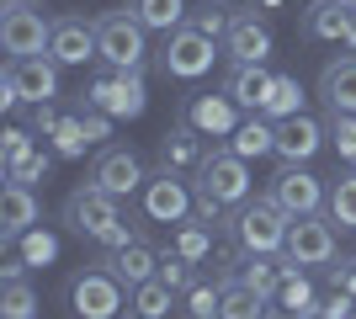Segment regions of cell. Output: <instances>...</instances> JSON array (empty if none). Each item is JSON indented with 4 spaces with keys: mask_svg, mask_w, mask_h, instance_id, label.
<instances>
[{
    "mask_svg": "<svg viewBox=\"0 0 356 319\" xmlns=\"http://www.w3.org/2000/svg\"><path fill=\"white\" fill-rule=\"evenodd\" d=\"M287 229H293V213L277 208V197H255L234 208V218H229V234L245 256H277L287 245Z\"/></svg>",
    "mask_w": 356,
    "mask_h": 319,
    "instance_id": "6da1fadb",
    "label": "cell"
},
{
    "mask_svg": "<svg viewBox=\"0 0 356 319\" xmlns=\"http://www.w3.org/2000/svg\"><path fill=\"white\" fill-rule=\"evenodd\" d=\"M96 59L112 69H144L149 59V27L134 16V6L96 16Z\"/></svg>",
    "mask_w": 356,
    "mask_h": 319,
    "instance_id": "7a4b0ae2",
    "label": "cell"
},
{
    "mask_svg": "<svg viewBox=\"0 0 356 319\" xmlns=\"http://www.w3.org/2000/svg\"><path fill=\"white\" fill-rule=\"evenodd\" d=\"M59 96V59L54 54H27V59H6L0 69V106L11 112V106L32 101L43 106Z\"/></svg>",
    "mask_w": 356,
    "mask_h": 319,
    "instance_id": "3957f363",
    "label": "cell"
},
{
    "mask_svg": "<svg viewBox=\"0 0 356 319\" xmlns=\"http://www.w3.org/2000/svg\"><path fill=\"white\" fill-rule=\"evenodd\" d=\"M86 101L102 106L106 117H118V122H122V117H144V106H149L144 69H112V64H106L102 75H90Z\"/></svg>",
    "mask_w": 356,
    "mask_h": 319,
    "instance_id": "277c9868",
    "label": "cell"
},
{
    "mask_svg": "<svg viewBox=\"0 0 356 319\" xmlns=\"http://www.w3.org/2000/svg\"><path fill=\"white\" fill-rule=\"evenodd\" d=\"M197 192L223 208H245L250 202V160H239L234 149H213L202 154V165H197Z\"/></svg>",
    "mask_w": 356,
    "mask_h": 319,
    "instance_id": "5b68a950",
    "label": "cell"
},
{
    "mask_svg": "<svg viewBox=\"0 0 356 319\" xmlns=\"http://www.w3.org/2000/svg\"><path fill=\"white\" fill-rule=\"evenodd\" d=\"M70 309H74V319H122L128 314L122 309V282L96 261V266L70 277Z\"/></svg>",
    "mask_w": 356,
    "mask_h": 319,
    "instance_id": "8992f818",
    "label": "cell"
},
{
    "mask_svg": "<svg viewBox=\"0 0 356 319\" xmlns=\"http://www.w3.org/2000/svg\"><path fill=\"white\" fill-rule=\"evenodd\" d=\"M335 250H341V240H335V218L330 213H303V218H293V229H287V245L282 256L293 261V266H330L335 261Z\"/></svg>",
    "mask_w": 356,
    "mask_h": 319,
    "instance_id": "52a82bcc",
    "label": "cell"
},
{
    "mask_svg": "<svg viewBox=\"0 0 356 319\" xmlns=\"http://www.w3.org/2000/svg\"><path fill=\"white\" fill-rule=\"evenodd\" d=\"M213 59H218V43L213 38H202V32L186 22V27L165 32V48H160V69L170 80H202L213 69Z\"/></svg>",
    "mask_w": 356,
    "mask_h": 319,
    "instance_id": "ba28073f",
    "label": "cell"
},
{
    "mask_svg": "<svg viewBox=\"0 0 356 319\" xmlns=\"http://www.w3.org/2000/svg\"><path fill=\"white\" fill-rule=\"evenodd\" d=\"M122 197H112V192H102L96 181H80L64 197V224H70V234H86V240H102L106 229L118 224L122 213H118Z\"/></svg>",
    "mask_w": 356,
    "mask_h": 319,
    "instance_id": "9c48e42d",
    "label": "cell"
},
{
    "mask_svg": "<svg viewBox=\"0 0 356 319\" xmlns=\"http://www.w3.org/2000/svg\"><path fill=\"white\" fill-rule=\"evenodd\" d=\"M48 38H54V22H43V11H32L27 0H6V11H0V48L11 59L48 54Z\"/></svg>",
    "mask_w": 356,
    "mask_h": 319,
    "instance_id": "30bf717a",
    "label": "cell"
},
{
    "mask_svg": "<svg viewBox=\"0 0 356 319\" xmlns=\"http://www.w3.org/2000/svg\"><path fill=\"white\" fill-rule=\"evenodd\" d=\"M138 197H144V218H149V224H170V229L186 224V218H192V208H197V192L181 181L176 170H160V176H149Z\"/></svg>",
    "mask_w": 356,
    "mask_h": 319,
    "instance_id": "8fae6325",
    "label": "cell"
},
{
    "mask_svg": "<svg viewBox=\"0 0 356 319\" xmlns=\"http://www.w3.org/2000/svg\"><path fill=\"white\" fill-rule=\"evenodd\" d=\"M90 181L102 186V192H112V197H134V192H144V160H138L134 149H122V144H106L96 160H90Z\"/></svg>",
    "mask_w": 356,
    "mask_h": 319,
    "instance_id": "7c38bea8",
    "label": "cell"
},
{
    "mask_svg": "<svg viewBox=\"0 0 356 319\" xmlns=\"http://www.w3.org/2000/svg\"><path fill=\"white\" fill-rule=\"evenodd\" d=\"M266 197H277V208L282 213H293V218H303V213H319L330 202V192H325V181L314 176V170H303V165H282L277 176H271V192Z\"/></svg>",
    "mask_w": 356,
    "mask_h": 319,
    "instance_id": "4fadbf2b",
    "label": "cell"
},
{
    "mask_svg": "<svg viewBox=\"0 0 356 319\" xmlns=\"http://www.w3.org/2000/svg\"><path fill=\"white\" fill-rule=\"evenodd\" d=\"M325 138H330V128L325 122H314L309 112H298V117H282L277 122V160H282V165H309L314 154L325 149Z\"/></svg>",
    "mask_w": 356,
    "mask_h": 319,
    "instance_id": "5bb4252c",
    "label": "cell"
},
{
    "mask_svg": "<svg viewBox=\"0 0 356 319\" xmlns=\"http://www.w3.org/2000/svg\"><path fill=\"white\" fill-rule=\"evenodd\" d=\"M186 122H192L202 138H229L245 117H239V101L229 91H218V96L197 91V96H186Z\"/></svg>",
    "mask_w": 356,
    "mask_h": 319,
    "instance_id": "9a60e30c",
    "label": "cell"
},
{
    "mask_svg": "<svg viewBox=\"0 0 356 319\" xmlns=\"http://www.w3.org/2000/svg\"><path fill=\"white\" fill-rule=\"evenodd\" d=\"M102 266L118 282H128V288H138V282H149V277H160V250L138 234V240L118 245V250H102Z\"/></svg>",
    "mask_w": 356,
    "mask_h": 319,
    "instance_id": "2e32d148",
    "label": "cell"
},
{
    "mask_svg": "<svg viewBox=\"0 0 356 319\" xmlns=\"http://www.w3.org/2000/svg\"><path fill=\"white\" fill-rule=\"evenodd\" d=\"M48 54L59 64H90L96 59V22L90 16H59L54 38H48Z\"/></svg>",
    "mask_w": 356,
    "mask_h": 319,
    "instance_id": "e0dca14e",
    "label": "cell"
},
{
    "mask_svg": "<svg viewBox=\"0 0 356 319\" xmlns=\"http://www.w3.org/2000/svg\"><path fill=\"white\" fill-rule=\"evenodd\" d=\"M38 213H43V208H38V192H32V186L6 181V186H0V240L16 245L32 224H38Z\"/></svg>",
    "mask_w": 356,
    "mask_h": 319,
    "instance_id": "ac0fdd59",
    "label": "cell"
},
{
    "mask_svg": "<svg viewBox=\"0 0 356 319\" xmlns=\"http://www.w3.org/2000/svg\"><path fill=\"white\" fill-rule=\"evenodd\" d=\"M223 54H229V64H266L271 59V27L255 22V16H234L229 38H223Z\"/></svg>",
    "mask_w": 356,
    "mask_h": 319,
    "instance_id": "d6986e66",
    "label": "cell"
},
{
    "mask_svg": "<svg viewBox=\"0 0 356 319\" xmlns=\"http://www.w3.org/2000/svg\"><path fill=\"white\" fill-rule=\"evenodd\" d=\"M202 154H208V149H202V133H197L186 117L170 122V128L160 133V170H176V176H181V170H197V165H202Z\"/></svg>",
    "mask_w": 356,
    "mask_h": 319,
    "instance_id": "ffe728a7",
    "label": "cell"
},
{
    "mask_svg": "<svg viewBox=\"0 0 356 319\" xmlns=\"http://www.w3.org/2000/svg\"><path fill=\"white\" fill-rule=\"evenodd\" d=\"M351 16H356L351 0H314L309 16H303V38H314V43H346Z\"/></svg>",
    "mask_w": 356,
    "mask_h": 319,
    "instance_id": "44dd1931",
    "label": "cell"
},
{
    "mask_svg": "<svg viewBox=\"0 0 356 319\" xmlns=\"http://www.w3.org/2000/svg\"><path fill=\"white\" fill-rule=\"evenodd\" d=\"M271 80H277V75H271L266 64H234L229 80H223V91L239 101V112H261L266 96H271Z\"/></svg>",
    "mask_w": 356,
    "mask_h": 319,
    "instance_id": "7402d4cb",
    "label": "cell"
},
{
    "mask_svg": "<svg viewBox=\"0 0 356 319\" xmlns=\"http://www.w3.org/2000/svg\"><path fill=\"white\" fill-rule=\"evenodd\" d=\"M287 272H293V261H287L282 250H277V256H245L239 261V282H250V288L261 293V298H271V304H277Z\"/></svg>",
    "mask_w": 356,
    "mask_h": 319,
    "instance_id": "603a6c76",
    "label": "cell"
},
{
    "mask_svg": "<svg viewBox=\"0 0 356 319\" xmlns=\"http://www.w3.org/2000/svg\"><path fill=\"white\" fill-rule=\"evenodd\" d=\"M319 96L330 112H356V59H330L319 69Z\"/></svg>",
    "mask_w": 356,
    "mask_h": 319,
    "instance_id": "cb8c5ba5",
    "label": "cell"
},
{
    "mask_svg": "<svg viewBox=\"0 0 356 319\" xmlns=\"http://www.w3.org/2000/svg\"><path fill=\"white\" fill-rule=\"evenodd\" d=\"M134 298H128V309L134 314H122V319H170L176 314V298L181 293L170 288V282H160V277H149V282H138V288H128Z\"/></svg>",
    "mask_w": 356,
    "mask_h": 319,
    "instance_id": "d4e9b609",
    "label": "cell"
},
{
    "mask_svg": "<svg viewBox=\"0 0 356 319\" xmlns=\"http://www.w3.org/2000/svg\"><path fill=\"white\" fill-rule=\"evenodd\" d=\"M229 149H234L239 160H261V154H271V149H277V122L261 117V112H250V117L229 133Z\"/></svg>",
    "mask_w": 356,
    "mask_h": 319,
    "instance_id": "484cf974",
    "label": "cell"
},
{
    "mask_svg": "<svg viewBox=\"0 0 356 319\" xmlns=\"http://www.w3.org/2000/svg\"><path fill=\"white\" fill-rule=\"evenodd\" d=\"M266 309H271V298H261L250 282H239V277H229V282H223L218 319H266Z\"/></svg>",
    "mask_w": 356,
    "mask_h": 319,
    "instance_id": "4316f807",
    "label": "cell"
},
{
    "mask_svg": "<svg viewBox=\"0 0 356 319\" xmlns=\"http://www.w3.org/2000/svg\"><path fill=\"white\" fill-rule=\"evenodd\" d=\"M134 16L149 32H176L192 22V6L186 0H134Z\"/></svg>",
    "mask_w": 356,
    "mask_h": 319,
    "instance_id": "83f0119b",
    "label": "cell"
},
{
    "mask_svg": "<svg viewBox=\"0 0 356 319\" xmlns=\"http://www.w3.org/2000/svg\"><path fill=\"white\" fill-rule=\"evenodd\" d=\"M277 304H282V309H293L298 319H319L325 298L314 293V282L303 277V266H293V272H287V282H282V293H277Z\"/></svg>",
    "mask_w": 356,
    "mask_h": 319,
    "instance_id": "f1b7e54d",
    "label": "cell"
},
{
    "mask_svg": "<svg viewBox=\"0 0 356 319\" xmlns=\"http://www.w3.org/2000/svg\"><path fill=\"white\" fill-rule=\"evenodd\" d=\"M298 112H303V85H298V75H277L266 106H261V117L282 122V117H298Z\"/></svg>",
    "mask_w": 356,
    "mask_h": 319,
    "instance_id": "f546056e",
    "label": "cell"
},
{
    "mask_svg": "<svg viewBox=\"0 0 356 319\" xmlns=\"http://www.w3.org/2000/svg\"><path fill=\"white\" fill-rule=\"evenodd\" d=\"M218 298H223V282L197 272V282L181 293V309H186V319H218Z\"/></svg>",
    "mask_w": 356,
    "mask_h": 319,
    "instance_id": "4dcf8cb0",
    "label": "cell"
},
{
    "mask_svg": "<svg viewBox=\"0 0 356 319\" xmlns=\"http://www.w3.org/2000/svg\"><path fill=\"white\" fill-rule=\"evenodd\" d=\"M0 319H38V293H32L27 277L0 282Z\"/></svg>",
    "mask_w": 356,
    "mask_h": 319,
    "instance_id": "1f68e13d",
    "label": "cell"
},
{
    "mask_svg": "<svg viewBox=\"0 0 356 319\" xmlns=\"http://www.w3.org/2000/svg\"><path fill=\"white\" fill-rule=\"evenodd\" d=\"M330 218L341 229H356V170L335 176V186H330Z\"/></svg>",
    "mask_w": 356,
    "mask_h": 319,
    "instance_id": "d6a6232c",
    "label": "cell"
},
{
    "mask_svg": "<svg viewBox=\"0 0 356 319\" xmlns=\"http://www.w3.org/2000/svg\"><path fill=\"white\" fill-rule=\"evenodd\" d=\"M16 250H22V261H27V266H48V261L59 256V234H48V229L32 224L27 234L16 240Z\"/></svg>",
    "mask_w": 356,
    "mask_h": 319,
    "instance_id": "836d02e7",
    "label": "cell"
},
{
    "mask_svg": "<svg viewBox=\"0 0 356 319\" xmlns=\"http://www.w3.org/2000/svg\"><path fill=\"white\" fill-rule=\"evenodd\" d=\"M86 144H90V133H86V117H80V112L64 117L59 128H54V154H64V160H80Z\"/></svg>",
    "mask_w": 356,
    "mask_h": 319,
    "instance_id": "e575fe53",
    "label": "cell"
},
{
    "mask_svg": "<svg viewBox=\"0 0 356 319\" xmlns=\"http://www.w3.org/2000/svg\"><path fill=\"white\" fill-rule=\"evenodd\" d=\"M229 22H234V16H229V6H218V0L192 11V27L202 32V38H213V43H223V38H229Z\"/></svg>",
    "mask_w": 356,
    "mask_h": 319,
    "instance_id": "d590c367",
    "label": "cell"
},
{
    "mask_svg": "<svg viewBox=\"0 0 356 319\" xmlns=\"http://www.w3.org/2000/svg\"><path fill=\"white\" fill-rule=\"evenodd\" d=\"M160 282H170L176 293H186L197 282V266L181 256V250H160Z\"/></svg>",
    "mask_w": 356,
    "mask_h": 319,
    "instance_id": "8d00e7d4",
    "label": "cell"
},
{
    "mask_svg": "<svg viewBox=\"0 0 356 319\" xmlns=\"http://www.w3.org/2000/svg\"><path fill=\"white\" fill-rule=\"evenodd\" d=\"M176 229H181V234H176V250H181V256L192 261V266H197V261H208V250H213L208 224H176Z\"/></svg>",
    "mask_w": 356,
    "mask_h": 319,
    "instance_id": "74e56055",
    "label": "cell"
},
{
    "mask_svg": "<svg viewBox=\"0 0 356 319\" xmlns=\"http://www.w3.org/2000/svg\"><path fill=\"white\" fill-rule=\"evenodd\" d=\"M330 144L341 149V160H351L356 165V112H330Z\"/></svg>",
    "mask_w": 356,
    "mask_h": 319,
    "instance_id": "f35d334b",
    "label": "cell"
},
{
    "mask_svg": "<svg viewBox=\"0 0 356 319\" xmlns=\"http://www.w3.org/2000/svg\"><path fill=\"white\" fill-rule=\"evenodd\" d=\"M43 176H48V149H32L16 165H6V181H22V186H38Z\"/></svg>",
    "mask_w": 356,
    "mask_h": 319,
    "instance_id": "ab89813d",
    "label": "cell"
},
{
    "mask_svg": "<svg viewBox=\"0 0 356 319\" xmlns=\"http://www.w3.org/2000/svg\"><path fill=\"white\" fill-rule=\"evenodd\" d=\"M0 154H6V165H16L22 154H32V133L27 128H6L0 133Z\"/></svg>",
    "mask_w": 356,
    "mask_h": 319,
    "instance_id": "60d3db41",
    "label": "cell"
},
{
    "mask_svg": "<svg viewBox=\"0 0 356 319\" xmlns=\"http://www.w3.org/2000/svg\"><path fill=\"white\" fill-rule=\"evenodd\" d=\"M356 314V298L351 293H341V288H330V298H325V309H319V319H351Z\"/></svg>",
    "mask_w": 356,
    "mask_h": 319,
    "instance_id": "b9f144b4",
    "label": "cell"
},
{
    "mask_svg": "<svg viewBox=\"0 0 356 319\" xmlns=\"http://www.w3.org/2000/svg\"><path fill=\"white\" fill-rule=\"evenodd\" d=\"M59 106L54 101H43V106H32V133H43V138H54V128H59Z\"/></svg>",
    "mask_w": 356,
    "mask_h": 319,
    "instance_id": "7bdbcfd3",
    "label": "cell"
},
{
    "mask_svg": "<svg viewBox=\"0 0 356 319\" xmlns=\"http://www.w3.org/2000/svg\"><path fill=\"white\" fill-rule=\"evenodd\" d=\"M330 288H341V293L356 298V256H346L341 266H330Z\"/></svg>",
    "mask_w": 356,
    "mask_h": 319,
    "instance_id": "ee69618b",
    "label": "cell"
},
{
    "mask_svg": "<svg viewBox=\"0 0 356 319\" xmlns=\"http://www.w3.org/2000/svg\"><path fill=\"white\" fill-rule=\"evenodd\" d=\"M128 240H138V229L128 224V218H118V224L106 229V234H102V240H96V245H102V250H118V245H128Z\"/></svg>",
    "mask_w": 356,
    "mask_h": 319,
    "instance_id": "f6af8a7d",
    "label": "cell"
},
{
    "mask_svg": "<svg viewBox=\"0 0 356 319\" xmlns=\"http://www.w3.org/2000/svg\"><path fill=\"white\" fill-rule=\"evenodd\" d=\"M266 319H298V314H293V309H282V304H271V309H266Z\"/></svg>",
    "mask_w": 356,
    "mask_h": 319,
    "instance_id": "bcb514c9",
    "label": "cell"
},
{
    "mask_svg": "<svg viewBox=\"0 0 356 319\" xmlns=\"http://www.w3.org/2000/svg\"><path fill=\"white\" fill-rule=\"evenodd\" d=\"M346 43H351V48H356V16H351V32H346Z\"/></svg>",
    "mask_w": 356,
    "mask_h": 319,
    "instance_id": "7dc6e473",
    "label": "cell"
},
{
    "mask_svg": "<svg viewBox=\"0 0 356 319\" xmlns=\"http://www.w3.org/2000/svg\"><path fill=\"white\" fill-rule=\"evenodd\" d=\"M351 6H356V0H351Z\"/></svg>",
    "mask_w": 356,
    "mask_h": 319,
    "instance_id": "c3c4849f",
    "label": "cell"
},
{
    "mask_svg": "<svg viewBox=\"0 0 356 319\" xmlns=\"http://www.w3.org/2000/svg\"><path fill=\"white\" fill-rule=\"evenodd\" d=\"M27 6H32V0H27Z\"/></svg>",
    "mask_w": 356,
    "mask_h": 319,
    "instance_id": "681fc988",
    "label": "cell"
},
{
    "mask_svg": "<svg viewBox=\"0 0 356 319\" xmlns=\"http://www.w3.org/2000/svg\"><path fill=\"white\" fill-rule=\"evenodd\" d=\"M351 319H356V314H351Z\"/></svg>",
    "mask_w": 356,
    "mask_h": 319,
    "instance_id": "f907efd6",
    "label": "cell"
}]
</instances>
